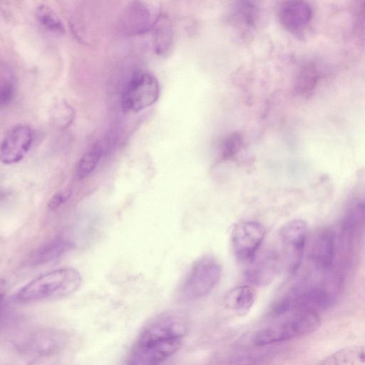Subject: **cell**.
<instances>
[{
    "mask_svg": "<svg viewBox=\"0 0 365 365\" xmlns=\"http://www.w3.org/2000/svg\"><path fill=\"white\" fill-rule=\"evenodd\" d=\"M361 11L363 12V15L365 18V1L362 4Z\"/></svg>",
    "mask_w": 365,
    "mask_h": 365,
    "instance_id": "27",
    "label": "cell"
},
{
    "mask_svg": "<svg viewBox=\"0 0 365 365\" xmlns=\"http://www.w3.org/2000/svg\"><path fill=\"white\" fill-rule=\"evenodd\" d=\"M81 282L82 277L77 269L59 268L32 279L16 293L14 298L22 303L60 299L75 292Z\"/></svg>",
    "mask_w": 365,
    "mask_h": 365,
    "instance_id": "2",
    "label": "cell"
},
{
    "mask_svg": "<svg viewBox=\"0 0 365 365\" xmlns=\"http://www.w3.org/2000/svg\"><path fill=\"white\" fill-rule=\"evenodd\" d=\"M34 138V130L26 124H17L5 134L0 146V160L5 165L20 162L29 151Z\"/></svg>",
    "mask_w": 365,
    "mask_h": 365,
    "instance_id": "9",
    "label": "cell"
},
{
    "mask_svg": "<svg viewBox=\"0 0 365 365\" xmlns=\"http://www.w3.org/2000/svg\"><path fill=\"white\" fill-rule=\"evenodd\" d=\"M222 267L217 259L205 255L191 266L180 287V294L187 301H196L209 295L218 284Z\"/></svg>",
    "mask_w": 365,
    "mask_h": 365,
    "instance_id": "3",
    "label": "cell"
},
{
    "mask_svg": "<svg viewBox=\"0 0 365 365\" xmlns=\"http://www.w3.org/2000/svg\"><path fill=\"white\" fill-rule=\"evenodd\" d=\"M231 24L242 33L255 31L259 24L262 10L256 1H236L230 14Z\"/></svg>",
    "mask_w": 365,
    "mask_h": 365,
    "instance_id": "14",
    "label": "cell"
},
{
    "mask_svg": "<svg viewBox=\"0 0 365 365\" xmlns=\"http://www.w3.org/2000/svg\"><path fill=\"white\" fill-rule=\"evenodd\" d=\"M35 17L41 29L60 36L66 34V26L59 16L48 5L41 4L35 9Z\"/></svg>",
    "mask_w": 365,
    "mask_h": 365,
    "instance_id": "20",
    "label": "cell"
},
{
    "mask_svg": "<svg viewBox=\"0 0 365 365\" xmlns=\"http://www.w3.org/2000/svg\"><path fill=\"white\" fill-rule=\"evenodd\" d=\"M160 89L158 79L145 70L135 71L126 81L121 95L123 108L129 112H139L158 100Z\"/></svg>",
    "mask_w": 365,
    "mask_h": 365,
    "instance_id": "4",
    "label": "cell"
},
{
    "mask_svg": "<svg viewBox=\"0 0 365 365\" xmlns=\"http://www.w3.org/2000/svg\"><path fill=\"white\" fill-rule=\"evenodd\" d=\"M105 150L104 144L97 142L83 154L78 161L75 170V175L78 180H83L93 172Z\"/></svg>",
    "mask_w": 365,
    "mask_h": 365,
    "instance_id": "22",
    "label": "cell"
},
{
    "mask_svg": "<svg viewBox=\"0 0 365 365\" xmlns=\"http://www.w3.org/2000/svg\"><path fill=\"white\" fill-rule=\"evenodd\" d=\"M279 264V258L275 252L269 250L259 258L255 257L245 272V277L250 285L266 286L274 280Z\"/></svg>",
    "mask_w": 365,
    "mask_h": 365,
    "instance_id": "13",
    "label": "cell"
},
{
    "mask_svg": "<svg viewBox=\"0 0 365 365\" xmlns=\"http://www.w3.org/2000/svg\"><path fill=\"white\" fill-rule=\"evenodd\" d=\"M266 230L256 221H243L236 224L230 235L233 253L240 262L250 263L257 256L262 244Z\"/></svg>",
    "mask_w": 365,
    "mask_h": 365,
    "instance_id": "6",
    "label": "cell"
},
{
    "mask_svg": "<svg viewBox=\"0 0 365 365\" xmlns=\"http://www.w3.org/2000/svg\"><path fill=\"white\" fill-rule=\"evenodd\" d=\"M256 297L254 287L250 284L237 286L230 290L224 299L226 308L240 315L246 314L252 307Z\"/></svg>",
    "mask_w": 365,
    "mask_h": 365,
    "instance_id": "18",
    "label": "cell"
},
{
    "mask_svg": "<svg viewBox=\"0 0 365 365\" xmlns=\"http://www.w3.org/2000/svg\"><path fill=\"white\" fill-rule=\"evenodd\" d=\"M53 115V120L56 125L61 129L69 126L73 119L74 111L66 103H60L57 106Z\"/></svg>",
    "mask_w": 365,
    "mask_h": 365,
    "instance_id": "24",
    "label": "cell"
},
{
    "mask_svg": "<svg viewBox=\"0 0 365 365\" xmlns=\"http://www.w3.org/2000/svg\"><path fill=\"white\" fill-rule=\"evenodd\" d=\"M155 19H153L151 10L145 2L135 1L125 7L120 24L125 34L139 35L151 29Z\"/></svg>",
    "mask_w": 365,
    "mask_h": 365,
    "instance_id": "12",
    "label": "cell"
},
{
    "mask_svg": "<svg viewBox=\"0 0 365 365\" xmlns=\"http://www.w3.org/2000/svg\"><path fill=\"white\" fill-rule=\"evenodd\" d=\"M312 259L321 271L329 270L334 258V235L329 227H324L317 235L313 248Z\"/></svg>",
    "mask_w": 365,
    "mask_h": 365,
    "instance_id": "15",
    "label": "cell"
},
{
    "mask_svg": "<svg viewBox=\"0 0 365 365\" xmlns=\"http://www.w3.org/2000/svg\"><path fill=\"white\" fill-rule=\"evenodd\" d=\"M320 365H365V346H351L324 359Z\"/></svg>",
    "mask_w": 365,
    "mask_h": 365,
    "instance_id": "21",
    "label": "cell"
},
{
    "mask_svg": "<svg viewBox=\"0 0 365 365\" xmlns=\"http://www.w3.org/2000/svg\"><path fill=\"white\" fill-rule=\"evenodd\" d=\"M272 326L258 330L253 337L256 346H266L307 335L320 324L318 313L309 309L292 307L276 317Z\"/></svg>",
    "mask_w": 365,
    "mask_h": 365,
    "instance_id": "1",
    "label": "cell"
},
{
    "mask_svg": "<svg viewBox=\"0 0 365 365\" xmlns=\"http://www.w3.org/2000/svg\"><path fill=\"white\" fill-rule=\"evenodd\" d=\"M182 338L150 342L136 341L126 365H160L181 347Z\"/></svg>",
    "mask_w": 365,
    "mask_h": 365,
    "instance_id": "8",
    "label": "cell"
},
{
    "mask_svg": "<svg viewBox=\"0 0 365 365\" xmlns=\"http://www.w3.org/2000/svg\"><path fill=\"white\" fill-rule=\"evenodd\" d=\"M242 136L238 132L227 135L220 145L218 162H226L235 159L242 147Z\"/></svg>",
    "mask_w": 365,
    "mask_h": 365,
    "instance_id": "23",
    "label": "cell"
},
{
    "mask_svg": "<svg viewBox=\"0 0 365 365\" xmlns=\"http://www.w3.org/2000/svg\"><path fill=\"white\" fill-rule=\"evenodd\" d=\"M319 78V72L313 62L303 64L298 70L294 80V91L302 96L309 95L315 89Z\"/></svg>",
    "mask_w": 365,
    "mask_h": 365,
    "instance_id": "19",
    "label": "cell"
},
{
    "mask_svg": "<svg viewBox=\"0 0 365 365\" xmlns=\"http://www.w3.org/2000/svg\"><path fill=\"white\" fill-rule=\"evenodd\" d=\"M71 196V193L68 191H60L56 192L51 198L48 208L50 210H55L62 205Z\"/></svg>",
    "mask_w": 365,
    "mask_h": 365,
    "instance_id": "26",
    "label": "cell"
},
{
    "mask_svg": "<svg viewBox=\"0 0 365 365\" xmlns=\"http://www.w3.org/2000/svg\"><path fill=\"white\" fill-rule=\"evenodd\" d=\"M73 247V244L64 238H56L34 250L26 258L25 264L36 267L56 260Z\"/></svg>",
    "mask_w": 365,
    "mask_h": 365,
    "instance_id": "16",
    "label": "cell"
},
{
    "mask_svg": "<svg viewBox=\"0 0 365 365\" xmlns=\"http://www.w3.org/2000/svg\"><path fill=\"white\" fill-rule=\"evenodd\" d=\"M307 227L302 220H293L284 224L279 231V238L284 248L287 266L291 272H296L300 266Z\"/></svg>",
    "mask_w": 365,
    "mask_h": 365,
    "instance_id": "10",
    "label": "cell"
},
{
    "mask_svg": "<svg viewBox=\"0 0 365 365\" xmlns=\"http://www.w3.org/2000/svg\"><path fill=\"white\" fill-rule=\"evenodd\" d=\"M189 329V319L185 312L172 310L150 321L140 334L137 341L150 342L183 338Z\"/></svg>",
    "mask_w": 365,
    "mask_h": 365,
    "instance_id": "5",
    "label": "cell"
},
{
    "mask_svg": "<svg viewBox=\"0 0 365 365\" xmlns=\"http://www.w3.org/2000/svg\"><path fill=\"white\" fill-rule=\"evenodd\" d=\"M313 10L308 2L287 1L278 9V19L282 26L292 34H299L310 24Z\"/></svg>",
    "mask_w": 365,
    "mask_h": 365,
    "instance_id": "11",
    "label": "cell"
},
{
    "mask_svg": "<svg viewBox=\"0 0 365 365\" xmlns=\"http://www.w3.org/2000/svg\"><path fill=\"white\" fill-rule=\"evenodd\" d=\"M15 86L10 76L2 77L0 86V105L3 108L8 106L13 100Z\"/></svg>",
    "mask_w": 365,
    "mask_h": 365,
    "instance_id": "25",
    "label": "cell"
},
{
    "mask_svg": "<svg viewBox=\"0 0 365 365\" xmlns=\"http://www.w3.org/2000/svg\"><path fill=\"white\" fill-rule=\"evenodd\" d=\"M67 343V336L54 329H39L26 335L17 348L24 354L33 357H47L62 350Z\"/></svg>",
    "mask_w": 365,
    "mask_h": 365,
    "instance_id": "7",
    "label": "cell"
},
{
    "mask_svg": "<svg viewBox=\"0 0 365 365\" xmlns=\"http://www.w3.org/2000/svg\"><path fill=\"white\" fill-rule=\"evenodd\" d=\"M154 51L160 56H166L173 46L172 22L165 14L158 15L152 27Z\"/></svg>",
    "mask_w": 365,
    "mask_h": 365,
    "instance_id": "17",
    "label": "cell"
}]
</instances>
